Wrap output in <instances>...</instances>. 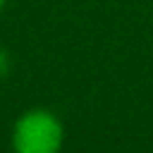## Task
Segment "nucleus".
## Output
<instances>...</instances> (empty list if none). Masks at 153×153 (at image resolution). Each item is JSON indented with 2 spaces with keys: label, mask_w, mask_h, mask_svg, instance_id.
I'll return each mask as SVG.
<instances>
[{
  "label": "nucleus",
  "mask_w": 153,
  "mask_h": 153,
  "mask_svg": "<svg viewBox=\"0 0 153 153\" xmlns=\"http://www.w3.org/2000/svg\"><path fill=\"white\" fill-rule=\"evenodd\" d=\"M65 143V127L55 112L31 108L22 112L12 127L14 153H60Z\"/></svg>",
  "instance_id": "1"
},
{
  "label": "nucleus",
  "mask_w": 153,
  "mask_h": 153,
  "mask_svg": "<svg viewBox=\"0 0 153 153\" xmlns=\"http://www.w3.org/2000/svg\"><path fill=\"white\" fill-rule=\"evenodd\" d=\"M5 69H7V55L0 50V76L5 74Z\"/></svg>",
  "instance_id": "2"
},
{
  "label": "nucleus",
  "mask_w": 153,
  "mask_h": 153,
  "mask_svg": "<svg viewBox=\"0 0 153 153\" xmlns=\"http://www.w3.org/2000/svg\"><path fill=\"white\" fill-rule=\"evenodd\" d=\"M2 7H5V0H0V12H2Z\"/></svg>",
  "instance_id": "3"
}]
</instances>
